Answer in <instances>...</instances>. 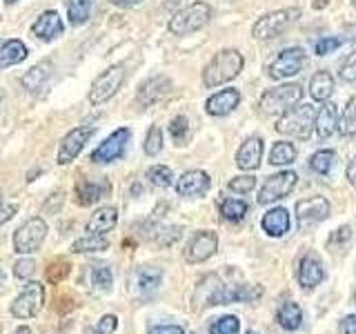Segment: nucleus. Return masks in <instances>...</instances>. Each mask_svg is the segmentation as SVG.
<instances>
[{"label":"nucleus","mask_w":356,"mask_h":334,"mask_svg":"<svg viewBox=\"0 0 356 334\" xmlns=\"http://www.w3.org/2000/svg\"><path fill=\"white\" fill-rule=\"evenodd\" d=\"M241 103V92L238 89H222V92H216L214 96L207 98L205 109L209 116H227Z\"/></svg>","instance_id":"nucleus-18"},{"label":"nucleus","mask_w":356,"mask_h":334,"mask_svg":"<svg viewBox=\"0 0 356 334\" xmlns=\"http://www.w3.org/2000/svg\"><path fill=\"white\" fill-rule=\"evenodd\" d=\"M94 134H96V127H74L72 132H67L63 143H60L58 163L70 165L76 156L83 152V148L89 143V138H92Z\"/></svg>","instance_id":"nucleus-12"},{"label":"nucleus","mask_w":356,"mask_h":334,"mask_svg":"<svg viewBox=\"0 0 356 334\" xmlns=\"http://www.w3.org/2000/svg\"><path fill=\"white\" fill-rule=\"evenodd\" d=\"M296 161V148L292 143L278 141L274 143V148L270 152V163L272 165H289Z\"/></svg>","instance_id":"nucleus-34"},{"label":"nucleus","mask_w":356,"mask_h":334,"mask_svg":"<svg viewBox=\"0 0 356 334\" xmlns=\"http://www.w3.org/2000/svg\"><path fill=\"white\" fill-rule=\"evenodd\" d=\"M341 136H356V98H350L339 118Z\"/></svg>","instance_id":"nucleus-35"},{"label":"nucleus","mask_w":356,"mask_h":334,"mask_svg":"<svg viewBox=\"0 0 356 334\" xmlns=\"http://www.w3.org/2000/svg\"><path fill=\"white\" fill-rule=\"evenodd\" d=\"M161 278H163V274L159 267H143V270L136 272V289L143 296H149L159 289Z\"/></svg>","instance_id":"nucleus-28"},{"label":"nucleus","mask_w":356,"mask_h":334,"mask_svg":"<svg viewBox=\"0 0 356 334\" xmlns=\"http://www.w3.org/2000/svg\"><path fill=\"white\" fill-rule=\"evenodd\" d=\"M314 120H316V107L303 103L285 111L283 118L276 122V132L285 134V136L307 141L312 136V129H314Z\"/></svg>","instance_id":"nucleus-2"},{"label":"nucleus","mask_w":356,"mask_h":334,"mask_svg":"<svg viewBox=\"0 0 356 334\" xmlns=\"http://www.w3.org/2000/svg\"><path fill=\"white\" fill-rule=\"evenodd\" d=\"M5 3H7V5H14V3H18V0H5Z\"/></svg>","instance_id":"nucleus-55"},{"label":"nucleus","mask_w":356,"mask_h":334,"mask_svg":"<svg viewBox=\"0 0 356 334\" xmlns=\"http://www.w3.org/2000/svg\"><path fill=\"white\" fill-rule=\"evenodd\" d=\"M42 303H44V285L38 281H31L29 285H25V289H22L14 303H11V315L16 319H31L42 310Z\"/></svg>","instance_id":"nucleus-9"},{"label":"nucleus","mask_w":356,"mask_h":334,"mask_svg":"<svg viewBox=\"0 0 356 334\" xmlns=\"http://www.w3.org/2000/svg\"><path fill=\"white\" fill-rule=\"evenodd\" d=\"M70 272H72V265H70V261H65V259H56V261H51V265L47 267V283H51V285H58V283H63L67 276H70Z\"/></svg>","instance_id":"nucleus-36"},{"label":"nucleus","mask_w":356,"mask_h":334,"mask_svg":"<svg viewBox=\"0 0 356 334\" xmlns=\"http://www.w3.org/2000/svg\"><path fill=\"white\" fill-rule=\"evenodd\" d=\"M149 334H183L181 326H154L149 328Z\"/></svg>","instance_id":"nucleus-48"},{"label":"nucleus","mask_w":356,"mask_h":334,"mask_svg":"<svg viewBox=\"0 0 356 334\" xmlns=\"http://www.w3.org/2000/svg\"><path fill=\"white\" fill-rule=\"evenodd\" d=\"M352 237V230L350 228H341V230H337V234L332 237V241H348Z\"/></svg>","instance_id":"nucleus-51"},{"label":"nucleus","mask_w":356,"mask_h":334,"mask_svg":"<svg viewBox=\"0 0 356 334\" xmlns=\"http://www.w3.org/2000/svg\"><path fill=\"white\" fill-rule=\"evenodd\" d=\"M109 248V241L103 237V234H87V237L78 239L72 245L74 254H85V252H103Z\"/></svg>","instance_id":"nucleus-30"},{"label":"nucleus","mask_w":356,"mask_h":334,"mask_svg":"<svg viewBox=\"0 0 356 334\" xmlns=\"http://www.w3.org/2000/svg\"><path fill=\"white\" fill-rule=\"evenodd\" d=\"M116 328H118V319L114 315H107L98 321V326L94 328V334H114Z\"/></svg>","instance_id":"nucleus-45"},{"label":"nucleus","mask_w":356,"mask_h":334,"mask_svg":"<svg viewBox=\"0 0 356 334\" xmlns=\"http://www.w3.org/2000/svg\"><path fill=\"white\" fill-rule=\"evenodd\" d=\"M65 31L63 18L56 14V11H42L36 18V22L31 25V33L40 40H56Z\"/></svg>","instance_id":"nucleus-17"},{"label":"nucleus","mask_w":356,"mask_h":334,"mask_svg":"<svg viewBox=\"0 0 356 334\" xmlns=\"http://www.w3.org/2000/svg\"><path fill=\"white\" fill-rule=\"evenodd\" d=\"M339 76L343 78L345 83H356V49L352 54H348V58L343 61Z\"/></svg>","instance_id":"nucleus-43"},{"label":"nucleus","mask_w":356,"mask_h":334,"mask_svg":"<svg viewBox=\"0 0 356 334\" xmlns=\"http://www.w3.org/2000/svg\"><path fill=\"white\" fill-rule=\"evenodd\" d=\"M44 237H47V223H44L40 216L29 218L27 223H22L14 234V252H18V254L38 252Z\"/></svg>","instance_id":"nucleus-7"},{"label":"nucleus","mask_w":356,"mask_h":334,"mask_svg":"<svg viewBox=\"0 0 356 334\" xmlns=\"http://www.w3.org/2000/svg\"><path fill=\"white\" fill-rule=\"evenodd\" d=\"M172 89V81L167 76L159 74V76H154V78H147L140 89H138V94H136V103L138 107H152L154 103H159V100L170 92Z\"/></svg>","instance_id":"nucleus-15"},{"label":"nucleus","mask_w":356,"mask_h":334,"mask_svg":"<svg viewBox=\"0 0 356 334\" xmlns=\"http://www.w3.org/2000/svg\"><path fill=\"white\" fill-rule=\"evenodd\" d=\"M170 136L174 138L176 145H185L187 136H189V120L185 116H176L170 122Z\"/></svg>","instance_id":"nucleus-38"},{"label":"nucleus","mask_w":356,"mask_h":334,"mask_svg":"<svg viewBox=\"0 0 356 334\" xmlns=\"http://www.w3.org/2000/svg\"><path fill=\"white\" fill-rule=\"evenodd\" d=\"M256 187V178L254 176H236V178H232L229 181V189L232 192H236V194H250L252 189Z\"/></svg>","instance_id":"nucleus-42"},{"label":"nucleus","mask_w":356,"mask_h":334,"mask_svg":"<svg viewBox=\"0 0 356 334\" xmlns=\"http://www.w3.org/2000/svg\"><path fill=\"white\" fill-rule=\"evenodd\" d=\"M323 276H325V272H323V263L318 261V256L307 254L298 265V283L312 289L323 281Z\"/></svg>","instance_id":"nucleus-21"},{"label":"nucleus","mask_w":356,"mask_h":334,"mask_svg":"<svg viewBox=\"0 0 356 334\" xmlns=\"http://www.w3.org/2000/svg\"><path fill=\"white\" fill-rule=\"evenodd\" d=\"M305 63H307L305 49L287 47L278 54L270 65H267V76L274 78V81H285V78H289V76H296L305 67Z\"/></svg>","instance_id":"nucleus-8"},{"label":"nucleus","mask_w":356,"mask_h":334,"mask_svg":"<svg viewBox=\"0 0 356 334\" xmlns=\"http://www.w3.org/2000/svg\"><path fill=\"white\" fill-rule=\"evenodd\" d=\"M116 223H118V209L116 207H100L96 209L92 216H89L87 221V232L89 234H107L116 228Z\"/></svg>","instance_id":"nucleus-23"},{"label":"nucleus","mask_w":356,"mask_h":334,"mask_svg":"<svg viewBox=\"0 0 356 334\" xmlns=\"http://www.w3.org/2000/svg\"><path fill=\"white\" fill-rule=\"evenodd\" d=\"M248 203L245 200H238V198H225L220 203V214L225 221H232V223H238L245 218V214H248Z\"/></svg>","instance_id":"nucleus-33"},{"label":"nucleus","mask_w":356,"mask_h":334,"mask_svg":"<svg viewBox=\"0 0 356 334\" xmlns=\"http://www.w3.org/2000/svg\"><path fill=\"white\" fill-rule=\"evenodd\" d=\"M92 283L98 292H109L111 287V270L107 265H94L92 270Z\"/></svg>","instance_id":"nucleus-39"},{"label":"nucleus","mask_w":356,"mask_h":334,"mask_svg":"<svg viewBox=\"0 0 356 334\" xmlns=\"http://www.w3.org/2000/svg\"><path fill=\"white\" fill-rule=\"evenodd\" d=\"M51 61H42L38 65H33L31 70L20 78V83L25 89H29V92H36V89H40L44 83L49 81V76H51Z\"/></svg>","instance_id":"nucleus-26"},{"label":"nucleus","mask_w":356,"mask_h":334,"mask_svg":"<svg viewBox=\"0 0 356 334\" xmlns=\"http://www.w3.org/2000/svg\"><path fill=\"white\" fill-rule=\"evenodd\" d=\"M263 161V138L250 136L236 152V165L241 170H259Z\"/></svg>","instance_id":"nucleus-19"},{"label":"nucleus","mask_w":356,"mask_h":334,"mask_svg":"<svg viewBox=\"0 0 356 334\" xmlns=\"http://www.w3.org/2000/svg\"><path fill=\"white\" fill-rule=\"evenodd\" d=\"M327 216H330V203L323 196H312L296 203V218L303 228L325 221Z\"/></svg>","instance_id":"nucleus-14"},{"label":"nucleus","mask_w":356,"mask_h":334,"mask_svg":"<svg viewBox=\"0 0 356 334\" xmlns=\"http://www.w3.org/2000/svg\"><path fill=\"white\" fill-rule=\"evenodd\" d=\"M300 98H303V87L296 85V83H289V85L267 89V92L261 96L259 107H261L263 114L276 116V114H285L287 109L298 105Z\"/></svg>","instance_id":"nucleus-4"},{"label":"nucleus","mask_w":356,"mask_h":334,"mask_svg":"<svg viewBox=\"0 0 356 334\" xmlns=\"http://www.w3.org/2000/svg\"><path fill=\"white\" fill-rule=\"evenodd\" d=\"M163 150V132L161 127H149L147 132V138H145V154L147 156H156Z\"/></svg>","instance_id":"nucleus-41"},{"label":"nucleus","mask_w":356,"mask_h":334,"mask_svg":"<svg viewBox=\"0 0 356 334\" xmlns=\"http://www.w3.org/2000/svg\"><path fill=\"white\" fill-rule=\"evenodd\" d=\"M348 33H350V38L356 40V25L354 27H348Z\"/></svg>","instance_id":"nucleus-53"},{"label":"nucleus","mask_w":356,"mask_h":334,"mask_svg":"<svg viewBox=\"0 0 356 334\" xmlns=\"http://www.w3.org/2000/svg\"><path fill=\"white\" fill-rule=\"evenodd\" d=\"M248 334H256V332H254V330H250V332H248Z\"/></svg>","instance_id":"nucleus-56"},{"label":"nucleus","mask_w":356,"mask_h":334,"mask_svg":"<svg viewBox=\"0 0 356 334\" xmlns=\"http://www.w3.org/2000/svg\"><path fill=\"white\" fill-rule=\"evenodd\" d=\"M354 7H356V0H354Z\"/></svg>","instance_id":"nucleus-57"},{"label":"nucleus","mask_w":356,"mask_h":334,"mask_svg":"<svg viewBox=\"0 0 356 334\" xmlns=\"http://www.w3.org/2000/svg\"><path fill=\"white\" fill-rule=\"evenodd\" d=\"M122 81H125V67H122V65H111L109 70H105L92 83V89H89V103H92V105L107 103L109 98L116 96V92L120 89Z\"/></svg>","instance_id":"nucleus-6"},{"label":"nucleus","mask_w":356,"mask_h":334,"mask_svg":"<svg viewBox=\"0 0 356 334\" xmlns=\"http://www.w3.org/2000/svg\"><path fill=\"white\" fill-rule=\"evenodd\" d=\"M296 178H298L296 172H278V174L270 176L259 192V203L267 205V203H274L278 198H285L294 189Z\"/></svg>","instance_id":"nucleus-11"},{"label":"nucleus","mask_w":356,"mask_h":334,"mask_svg":"<svg viewBox=\"0 0 356 334\" xmlns=\"http://www.w3.org/2000/svg\"><path fill=\"white\" fill-rule=\"evenodd\" d=\"M314 129L318 134V138H330L332 134L339 129V107L325 100V105L321 107V111H316Z\"/></svg>","instance_id":"nucleus-22"},{"label":"nucleus","mask_w":356,"mask_h":334,"mask_svg":"<svg viewBox=\"0 0 356 334\" xmlns=\"http://www.w3.org/2000/svg\"><path fill=\"white\" fill-rule=\"evenodd\" d=\"M309 94L318 103H325L330 100V96L334 94V76L330 72H318L312 76L309 81Z\"/></svg>","instance_id":"nucleus-27"},{"label":"nucleus","mask_w":356,"mask_h":334,"mask_svg":"<svg viewBox=\"0 0 356 334\" xmlns=\"http://www.w3.org/2000/svg\"><path fill=\"white\" fill-rule=\"evenodd\" d=\"M94 0H67V18L74 27H81L92 16Z\"/></svg>","instance_id":"nucleus-29"},{"label":"nucleus","mask_w":356,"mask_h":334,"mask_svg":"<svg viewBox=\"0 0 356 334\" xmlns=\"http://www.w3.org/2000/svg\"><path fill=\"white\" fill-rule=\"evenodd\" d=\"M243 54L236 49H222L214 54V58L207 63L203 70V83L205 87H218L234 81L243 72Z\"/></svg>","instance_id":"nucleus-1"},{"label":"nucleus","mask_w":356,"mask_h":334,"mask_svg":"<svg viewBox=\"0 0 356 334\" xmlns=\"http://www.w3.org/2000/svg\"><path fill=\"white\" fill-rule=\"evenodd\" d=\"M300 11L296 7H289V9H278L272 11V14H265L263 18H259L254 22L252 27V36L256 40H270L281 36L285 29H289L298 20Z\"/></svg>","instance_id":"nucleus-5"},{"label":"nucleus","mask_w":356,"mask_h":334,"mask_svg":"<svg viewBox=\"0 0 356 334\" xmlns=\"http://www.w3.org/2000/svg\"><path fill=\"white\" fill-rule=\"evenodd\" d=\"M241 330V321L236 317H222L218 319L214 326L209 328V334H238Z\"/></svg>","instance_id":"nucleus-40"},{"label":"nucleus","mask_w":356,"mask_h":334,"mask_svg":"<svg viewBox=\"0 0 356 334\" xmlns=\"http://www.w3.org/2000/svg\"><path fill=\"white\" fill-rule=\"evenodd\" d=\"M278 323L285 328V330H296L300 323H303V310H300L296 303H283L281 310H278Z\"/></svg>","instance_id":"nucleus-31"},{"label":"nucleus","mask_w":356,"mask_h":334,"mask_svg":"<svg viewBox=\"0 0 356 334\" xmlns=\"http://www.w3.org/2000/svg\"><path fill=\"white\" fill-rule=\"evenodd\" d=\"M25 58H27V47L22 40L11 38V40L0 45V70H5V67H11V65H18Z\"/></svg>","instance_id":"nucleus-25"},{"label":"nucleus","mask_w":356,"mask_h":334,"mask_svg":"<svg viewBox=\"0 0 356 334\" xmlns=\"http://www.w3.org/2000/svg\"><path fill=\"white\" fill-rule=\"evenodd\" d=\"M211 185V178L203 170H189L176 183V192L181 196H203Z\"/></svg>","instance_id":"nucleus-16"},{"label":"nucleus","mask_w":356,"mask_h":334,"mask_svg":"<svg viewBox=\"0 0 356 334\" xmlns=\"http://www.w3.org/2000/svg\"><path fill=\"white\" fill-rule=\"evenodd\" d=\"M172 170L167 165H154L147 170V181L154 185V187H170L172 185Z\"/></svg>","instance_id":"nucleus-37"},{"label":"nucleus","mask_w":356,"mask_h":334,"mask_svg":"<svg viewBox=\"0 0 356 334\" xmlns=\"http://www.w3.org/2000/svg\"><path fill=\"white\" fill-rule=\"evenodd\" d=\"M334 165H337V152L334 150H321L309 159V167L321 176H327Z\"/></svg>","instance_id":"nucleus-32"},{"label":"nucleus","mask_w":356,"mask_h":334,"mask_svg":"<svg viewBox=\"0 0 356 334\" xmlns=\"http://www.w3.org/2000/svg\"><path fill=\"white\" fill-rule=\"evenodd\" d=\"M209 20H211V7L203 3V0H196V3L187 5L178 14H174V18L170 20V31L174 36H187V33L203 29Z\"/></svg>","instance_id":"nucleus-3"},{"label":"nucleus","mask_w":356,"mask_h":334,"mask_svg":"<svg viewBox=\"0 0 356 334\" xmlns=\"http://www.w3.org/2000/svg\"><path fill=\"white\" fill-rule=\"evenodd\" d=\"M33 272H36V263H33L31 259H22V261H18L16 267H14V274H16L18 278H29Z\"/></svg>","instance_id":"nucleus-46"},{"label":"nucleus","mask_w":356,"mask_h":334,"mask_svg":"<svg viewBox=\"0 0 356 334\" xmlns=\"http://www.w3.org/2000/svg\"><path fill=\"white\" fill-rule=\"evenodd\" d=\"M343 334H356V315L345 317V321H343Z\"/></svg>","instance_id":"nucleus-49"},{"label":"nucleus","mask_w":356,"mask_h":334,"mask_svg":"<svg viewBox=\"0 0 356 334\" xmlns=\"http://www.w3.org/2000/svg\"><path fill=\"white\" fill-rule=\"evenodd\" d=\"M16 334H31V332H29V328H18Z\"/></svg>","instance_id":"nucleus-54"},{"label":"nucleus","mask_w":356,"mask_h":334,"mask_svg":"<svg viewBox=\"0 0 356 334\" xmlns=\"http://www.w3.org/2000/svg\"><path fill=\"white\" fill-rule=\"evenodd\" d=\"M129 138H131V132L127 127L116 129L114 134H109V136L92 152V161L94 163H114V161H118L120 156L125 154Z\"/></svg>","instance_id":"nucleus-10"},{"label":"nucleus","mask_w":356,"mask_h":334,"mask_svg":"<svg viewBox=\"0 0 356 334\" xmlns=\"http://www.w3.org/2000/svg\"><path fill=\"white\" fill-rule=\"evenodd\" d=\"M111 185L109 181H78L76 183V200L81 205H92L98 203L100 198L109 196Z\"/></svg>","instance_id":"nucleus-20"},{"label":"nucleus","mask_w":356,"mask_h":334,"mask_svg":"<svg viewBox=\"0 0 356 334\" xmlns=\"http://www.w3.org/2000/svg\"><path fill=\"white\" fill-rule=\"evenodd\" d=\"M109 3L116 7H122V9H131V7H138L143 0H109Z\"/></svg>","instance_id":"nucleus-50"},{"label":"nucleus","mask_w":356,"mask_h":334,"mask_svg":"<svg viewBox=\"0 0 356 334\" xmlns=\"http://www.w3.org/2000/svg\"><path fill=\"white\" fill-rule=\"evenodd\" d=\"M16 212H18V205H14V203H0V225L14 218Z\"/></svg>","instance_id":"nucleus-47"},{"label":"nucleus","mask_w":356,"mask_h":334,"mask_svg":"<svg viewBox=\"0 0 356 334\" xmlns=\"http://www.w3.org/2000/svg\"><path fill=\"white\" fill-rule=\"evenodd\" d=\"M263 230L270 234V237H283L289 230V212L285 207H274L263 216Z\"/></svg>","instance_id":"nucleus-24"},{"label":"nucleus","mask_w":356,"mask_h":334,"mask_svg":"<svg viewBox=\"0 0 356 334\" xmlns=\"http://www.w3.org/2000/svg\"><path fill=\"white\" fill-rule=\"evenodd\" d=\"M341 45H343L341 38H337V36H325V38H321V40L316 42V54H318V56H327V54H332L334 49H339Z\"/></svg>","instance_id":"nucleus-44"},{"label":"nucleus","mask_w":356,"mask_h":334,"mask_svg":"<svg viewBox=\"0 0 356 334\" xmlns=\"http://www.w3.org/2000/svg\"><path fill=\"white\" fill-rule=\"evenodd\" d=\"M216 248H218V239L214 232H209V230L196 232L185 248V261L187 263H203L216 252Z\"/></svg>","instance_id":"nucleus-13"},{"label":"nucleus","mask_w":356,"mask_h":334,"mask_svg":"<svg viewBox=\"0 0 356 334\" xmlns=\"http://www.w3.org/2000/svg\"><path fill=\"white\" fill-rule=\"evenodd\" d=\"M0 278H3V274H0Z\"/></svg>","instance_id":"nucleus-58"},{"label":"nucleus","mask_w":356,"mask_h":334,"mask_svg":"<svg viewBox=\"0 0 356 334\" xmlns=\"http://www.w3.org/2000/svg\"><path fill=\"white\" fill-rule=\"evenodd\" d=\"M348 181L356 187V156L350 161V165H348Z\"/></svg>","instance_id":"nucleus-52"}]
</instances>
